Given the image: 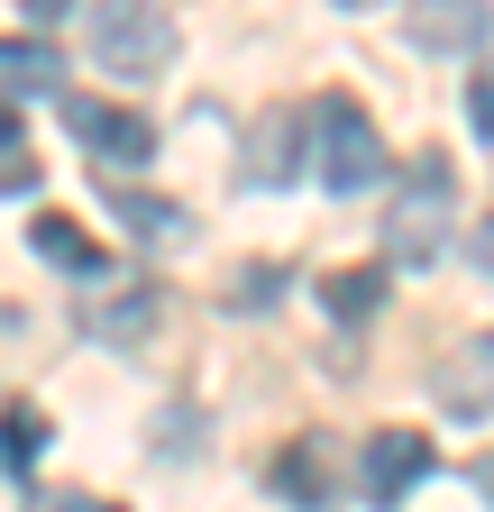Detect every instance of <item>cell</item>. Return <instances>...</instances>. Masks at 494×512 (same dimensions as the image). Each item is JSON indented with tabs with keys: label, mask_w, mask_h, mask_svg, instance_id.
Here are the masks:
<instances>
[{
	"label": "cell",
	"mask_w": 494,
	"mask_h": 512,
	"mask_svg": "<svg viewBox=\"0 0 494 512\" xmlns=\"http://www.w3.org/2000/svg\"><path fill=\"white\" fill-rule=\"evenodd\" d=\"M449 220H458V165L449 156H412L394 202H385V247L403 266H430V256L449 247Z\"/></svg>",
	"instance_id": "cell-1"
},
{
	"label": "cell",
	"mask_w": 494,
	"mask_h": 512,
	"mask_svg": "<svg viewBox=\"0 0 494 512\" xmlns=\"http://www.w3.org/2000/svg\"><path fill=\"white\" fill-rule=\"evenodd\" d=\"M312 128H321V183L330 192H366L385 174V138H376V119H366L348 92H321L312 101Z\"/></svg>",
	"instance_id": "cell-2"
},
{
	"label": "cell",
	"mask_w": 494,
	"mask_h": 512,
	"mask_svg": "<svg viewBox=\"0 0 494 512\" xmlns=\"http://www.w3.org/2000/svg\"><path fill=\"white\" fill-rule=\"evenodd\" d=\"M83 55L92 64H110V74H165L174 64V19L165 10H92L83 19Z\"/></svg>",
	"instance_id": "cell-3"
},
{
	"label": "cell",
	"mask_w": 494,
	"mask_h": 512,
	"mask_svg": "<svg viewBox=\"0 0 494 512\" xmlns=\"http://www.w3.org/2000/svg\"><path fill=\"white\" fill-rule=\"evenodd\" d=\"M55 110H65V128L83 138V156H101V165H147L156 156V119L147 110H119V101H92V92H65Z\"/></svg>",
	"instance_id": "cell-4"
},
{
	"label": "cell",
	"mask_w": 494,
	"mask_h": 512,
	"mask_svg": "<svg viewBox=\"0 0 494 512\" xmlns=\"http://www.w3.org/2000/svg\"><path fill=\"white\" fill-rule=\"evenodd\" d=\"M266 485H275L284 503H302V512H330V503H339V439H330V430L284 439L275 467H266Z\"/></svg>",
	"instance_id": "cell-5"
},
{
	"label": "cell",
	"mask_w": 494,
	"mask_h": 512,
	"mask_svg": "<svg viewBox=\"0 0 494 512\" xmlns=\"http://www.w3.org/2000/svg\"><path fill=\"white\" fill-rule=\"evenodd\" d=\"M430 467H440V448H430L421 430H376V439H366V458H357V485H366V503H403Z\"/></svg>",
	"instance_id": "cell-6"
},
{
	"label": "cell",
	"mask_w": 494,
	"mask_h": 512,
	"mask_svg": "<svg viewBox=\"0 0 494 512\" xmlns=\"http://www.w3.org/2000/svg\"><path fill=\"white\" fill-rule=\"evenodd\" d=\"M74 320H83V339H101V348H138L156 320H165V293L156 284H110V293L74 302Z\"/></svg>",
	"instance_id": "cell-7"
},
{
	"label": "cell",
	"mask_w": 494,
	"mask_h": 512,
	"mask_svg": "<svg viewBox=\"0 0 494 512\" xmlns=\"http://www.w3.org/2000/svg\"><path fill=\"white\" fill-rule=\"evenodd\" d=\"M403 28H412V46H430V55H467V46H485L494 10H476V0H458V10H440V0H430V10H412Z\"/></svg>",
	"instance_id": "cell-8"
},
{
	"label": "cell",
	"mask_w": 494,
	"mask_h": 512,
	"mask_svg": "<svg viewBox=\"0 0 494 512\" xmlns=\"http://www.w3.org/2000/svg\"><path fill=\"white\" fill-rule=\"evenodd\" d=\"M321 302H330L339 330H366V320L385 311V266H339V275H321Z\"/></svg>",
	"instance_id": "cell-9"
},
{
	"label": "cell",
	"mask_w": 494,
	"mask_h": 512,
	"mask_svg": "<svg viewBox=\"0 0 494 512\" xmlns=\"http://www.w3.org/2000/svg\"><path fill=\"white\" fill-rule=\"evenodd\" d=\"M28 247L46 256V266H65V275H101V247H92L83 220H65V211H37V220H28Z\"/></svg>",
	"instance_id": "cell-10"
},
{
	"label": "cell",
	"mask_w": 494,
	"mask_h": 512,
	"mask_svg": "<svg viewBox=\"0 0 494 512\" xmlns=\"http://www.w3.org/2000/svg\"><path fill=\"white\" fill-rule=\"evenodd\" d=\"M101 202L129 220V238H147V247H165V238L193 229V220H183V202H156V192H129V183H101Z\"/></svg>",
	"instance_id": "cell-11"
},
{
	"label": "cell",
	"mask_w": 494,
	"mask_h": 512,
	"mask_svg": "<svg viewBox=\"0 0 494 512\" xmlns=\"http://www.w3.org/2000/svg\"><path fill=\"white\" fill-rule=\"evenodd\" d=\"M293 138H302V110H266L257 119V183H293Z\"/></svg>",
	"instance_id": "cell-12"
},
{
	"label": "cell",
	"mask_w": 494,
	"mask_h": 512,
	"mask_svg": "<svg viewBox=\"0 0 494 512\" xmlns=\"http://www.w3.org/2000/svg\"><path fill=\"white\" fill-rule=\"evenodd\" d=\"M37 448H46V412L37 403H10V412H0V476H28Z\"/></svg>",
	"instance_id": "cell-13"
},
{
	"label": "cell",
	"mask_w": 494,
	"mask_h": 512,
	"mask_svg": "<svg viewBox=\"0 0 494 512\" xmlns=\"http://www.w3.org/2000/svg\"><path fill=\"white\" fill-rule=\"evenodd\" d=\"M0 74H19V83H65V55L37 46V37H0Z\"/></svg>",
	"instance_id": "cell-14"
},
{
	"label": "cell",
	"mask_w": 494,
	"mask_h": 512,
	"mask_svg": "<svg viewBox=\"0 0 494 512\" xmlns=\"http://www.w3.org/2000/svg\"><path fill=\"white\" fill-rule=\"evenodd\" d=\"M37 156H28V128L10 119V110H0V192H37Z\"/></svg>",
	"instance_id": "cell-15"
},
{
	"label": "cell",
	"mask_w": 494,
	"mask_h": 512,
	"mask_svg": "<svg viewBox=\"0 0 494 512\" xmlns=\"http://www.w3.org/2000/svg\"><path fill=\"white\" fill-rule=\"evenodd\" d=\"M275 284H284V266H247V275L229 284V311H266V302H275Z\"/></svg>",
	"instance_id": "cell-16"
},
{
	"label": "cell",
	"mask_w": 494,
	"mask_h": 512,
	"mask_svg": "<svg viewBox=\"0 0 494 512\" xmlns=\"http://www.w3.org/2000/svg\"><path fill=\"white\" fill-rule=\"evenodd\" d=\"M37 512H119V503H110V494H83V485H74V494H37Z\"/></svg>",
	"instance_id": "cell-17"
},
{
	"label": "cell",
	"mask_w": 494,
	"mask_h": 512,
	"mask_svg": "<svg viewBox=\"0 0 494 512\" xmlns=\"http://www.w3.org/2000/svg\"><path fill=\"white\" fill-rule=\"evenodd\" d=\"M467 119L494 138V74H476V83H467Z\"/></svg>",
	"instance_id": "cell-18"
},
{
	"label": "cell",
	"mask_w": 494,
	"mask_h": 512,
	"mask_svg": "<svg viewBox=\"0 0 494 512\" xmlns=\"http://www.w3.org/2000/svg\"><path fill=\"white\" fill-rule=\"evenodd\" d=\"M467 256H476V266L494 275V220H476V229H467Z\"/></svg>",
	"instance_id": "cell-19"
},
{
	"label": "cell",
	"mask_w": 494,
	"mask_h": 512,
	"mask_svg": "<svg viewBox=\"0 0 494 512\" xmlns=\"http://www.w3.org/2000/svg\"><path fill=\"white\" fill-rule=\"evenodd\" d=\"M467 476H476V485H485V503H494V458H476V467H467Z\"/></svg>",
	"instance_id": "cell-20"
}]
</instances>
